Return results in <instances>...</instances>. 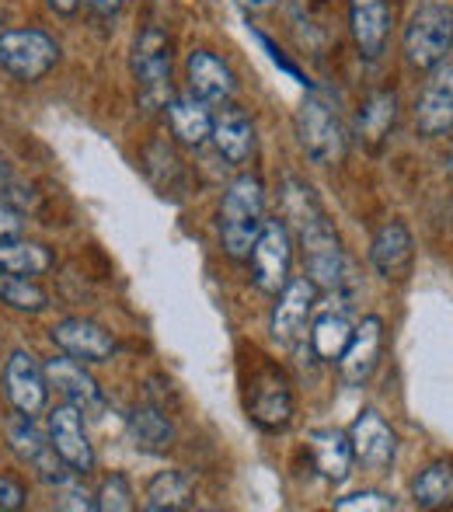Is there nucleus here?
<instances>
[{"label": "nucleus", "instance_id": "nucleus-1", "mask_svg": "<svg viewBox=\"0 0 453 512\" xmlns=\"http://www.w3.org/2000/svg\"><path fill=\"white\" fill-rule=\"evenodd\" d=\"M283 209H286V220L297 230L300 248H304L307 279H311L318 290H339L345 279V251H342V241H339V234H335L332 220H328L325 206L318 203L311 185L297 182V178H286Z\"/></svg>", "mask_w": 453, "mask_h": 512}, {"label": "nucleus", "instance_id": "nucleus-2", "mask_svg": "<svg viewBox=\"0 0 453 512\" xmlns=\"http://www.w3.org/2000/svg\"><path fill=\"white\" fill-rule=\"evenodd\" d=\"M265 223V185L255 175L230 182L220 206V241L230 258H248L258 230Z\"/></svg>", "mask_w": 453, "mask_h": 512}, {"label": "nucleus", "instance_id": "nucleus-3", "mask_svg": "<svg viewBox=\"0 0 453 512\" xmlns=\"http://www.w3.org/2000/svg\"><path fill=\"white\" fill-rule=\"evenodd\" d=\"M401 46H405V60L415 70H433L436 63H443L453 49V7L440 4V0L415 7Z\"/></svg>", "mask_w": 453, "mask_h": 512}, {"label": "nucleus", "instance_id": "nucleus-4", "mask_svg": "<svg viewBox=\"0 0 453 512\" xmlns=\"http://www.w3.org/2000/svg\"><path fill=\"white\" fill-rule=\"evenodd\" d=\"M133 77L140 105L147 112L168 108L171 102V39L157 25L143 28L133 46Z\"/></svg>", "mask_w": 453, "mask_h": 512}, {"label": "nucleus", "instance_id": "nucleus-5", "mask_svg": "<svg viewBox=\"0 0 453 512\" xmlns=\"http://www.w3.org/2000/svg\"><path fill=\"white\" fill-rule=\"evenodd\" d=\"M56 60H60V46L42 28H11V32H0V67L14 81H25V84L42 81L56 67Z\"/></svg>", "mask_w": 453, "mask_h": 512}, {"label": "nucleus", "instance_id": "nucleus-6", "mask_svg": "<svg viewBox=\"0 0 453 512\" xmlns=\"http://www.w3.org/2000/svg\"><path fill=\"white\" fill-rule=\"evenodd\" d=\"M297 140L304 147V154L321 168H332L349 150V136H345L339 115L332 105H325L321 98H307L297 108Z\"/></svg>", "mask_w": 453, "mask_h": 512}, {"label": "nucleus", "instance_id": "nucleus-7", "mask_svg": "<svg viewBox=\"0 0 453 512\" xmlns=\"http://www.w3.org/2000/svg\"><path fill=\"white\" fill-rule=\"evenodd\" d=\"M251 269H255V286L269 297H276L290 283L293 262V237L283 220H265L251 244Z\"/></svg>", "mask_w": 453, "mask_h": 512}, {"label": "nucleus", "instance_id": "nucleus-8", "mask_svg": "<svg viewBox=\"0 0 453 512\" xmlns=\"http://www.w3.org/2000/svg\"><path fill=\"white\" fill-rule=\"evenodd\" d=\"M7 443H11L14 457L32 467V471L39 474V481H46V485H60V481H67L70 474H74L60 460V453L53 450L49 432H42L39 425H35V415H21L18 411V415L7 422Z\"/></svg>", "mask_w": 453, "mask_h": 512}, {"label": "nucleus", "instance_id": "nucleus-9", "mask_svg": "<svg viewBox=\"0 0 453 512\" xmlns=\"http://www.w3.org/2000/svg\"><path fill=\"white\" fill-rule=\"evenodd\" d=\"M248 415L255 425L276 432L286 429L293 418V387L286 380L283 370L276 366H262V370L251 377V391H248Z\"/></svg>", "mask_w": 453, "mask_h": 512}, {"label": "nucleus", "instance_id": "nucleus-10", "mask_svg": "<svg viewBox=\"0 0 453 512\" xmlns=\"http://www.w3.org/2000/svg\"><path fill=\"white\" fill-rule=\"evenodd\" d=\"M49 443L74 474L95 471V446L84 432V411L77 405L67 401V405H56L49 411Z\"/></svg>", "mask_w": 453, "mask_h": 512}, {"label": "nucleus", "instance_id": "nucleus-11", "mask_svg": "<svg viewBox=\"0 0 453 512\" xmlns=\"http://www.w3.org/2000/svg\"><path fill=\"white\" fill-rule=\"evenodd\" d=\"M426 74L415 98V126L422 136H447L453 133V63H436Z\"/></svg>", "mask_w": 453, "mask_h": 512}, {"label": "nucleus", "instance_id": "nucleus-12", "mask_svg": "<svg viewBox=\"0 0 453 512\" xmlns=\"http://www.w3.org/2000/svg\"><path fill=\"white\" fill-rule=\"evenodd\" d=\"M4 391L7 401L14 405V411L21 415H39L49 405V380L46 370L35 363L32 352L14 349L4 363Z\"/></svg>", "mask_w": 453, "mask_h": 512}, {"label": "nucleus", "instance_id": "nucleus-13", "mask_svg": "<svg viewBox=\"0 0 453 512\" xmlns=\"http://www.w3.org/2000/svg\"><path fill=\"white\" fill-rule=\"evenodd\" d=\"M349 443H352V457L366 467L370 474H384L387 467L398 457V436H394L391 425L380 418V411L366 408L356 415L349 429Z\"/></svg>", "mask_w": 453, "mask_h": 512}, {"label": "nucleus", "instance_id": "nucleus-14", "mask_svg": "<svg viewBox=\"0 0 453 512\" xmlns=\"http://www.w3.org/2000/svg\"><path fill=\"white\" fill-rule=\"evenodd\" d=\"M318 286L311 279H290L283 290L276 293V307H272V335L283 345H297L307 335V317L318 304Z\"/></svg>", "mask_w": 453, "mask_h": 512}, {"label": "nucleus", "instance_id": "nucleus-15", "mask_svg": "<svg viewBox=\"0 0 453 512\" xmlns=\"http://www.w3.org/2000/svg\"><path fill=\"white\" fill-rule=\"evenodd\" d=\"M380 352H384V321L370 314L352 328L349 345H345L339 356V373L345 384L363 387L373 377V370H377Z\"/></svg>", "mask_w": 453, "mask_h": 512}, {"label": "nucleus", "instance_id": "nucleus-16", "mask_svg": "<svg viewBox=\"0 0 453 512\" xmlns=\"http://www.w3.org/2000/svg\"><path fill=\"white\" fill-rule=\"evenodd\" d=\"M49 335H53L56 349L81 359V363H109L115 356V338L88 317H67V321L53 324Z\"/></svg>", "mask_w": 453, "mask_h": 512}, {"label": "nucleus", "instance_id": "nucleus-17", "mask_svg": "<svg viewBox=\"0 0 453 512\" xmlns=\"http://www.w3.org/2000/svg\"><path fill=\"white\" fill-rule=\"evenodd\" d=\"M370 262L387 283H405L415 265V241L401 220H391L377 230L370 244Z\"/></svg>", "mask_w": 453, "mask_h": 512}, {"label": "nucleus", "instance_id": "nucleus-18", "mask_svg": "<svg viewBox=\"0 0 453 512\" xmlns=\"http://www.w3.org/2000/svg\"><path fill=\"white\" fill-rule=\"evenodd\" d=\"M189 91L206 105H227L237 91V81H234V70L220 60L217 53L210 49H192L189 53Z\"/></svg>", "mask_w": 453, "mask_h": 512}, {"label": "nucleus", "instance_id": "nucleus-19", "mask_svg": "<svg viewBox=\"0 0 453 512\" xmlns=\"http://www.w3.org/2000/svg\"><path fill=\"white\" fill-rule=\"evenodd\" d=\"M349 28L363 60H380L391 35V7L387 0H349Z\"/></svg>", "mask_w": 453, "mask_h": 512}, {"label": "nucleus", "instance_id": "nucleus-20", "mask_svg": "<svg viewBox=\"0 0 453 512\" xmlns=\"http://www.w3.org/2000/svg\"><path fill=\"white\" fill-rule=\"evenodd\" d=\"M46 380L49 387H56V391L63 394V398L70 401V405H77L81 411L88 408H102V387H98V380L91 377L88 370H84L81 359L67 356V352H60V356L46 359Z\"/></svg>", "mask_w": 453, "mask_h": 512}, {"label": "nucleus", "instance_id": "nucleus-21", "mask_svg": "<svg viewBox=\"0 0 453 512\" xmlns=\"http://www.w3.org/2000/svg\"><path fill=\"white\" fill-rule=\"evenodd\" d=\"M210 140L217 143L220 157L230 164H248V157L255 154V126L241 108H234L230 102L213 115Z\"/></svg>", "mask_w": 453, "mask_h": 512}, {"label": "nucleus", "instance_id": "nucleus-22", "mask_svg": "<svg viewBox=\"0 0 453 512\" xmlns=\"http://www.w3.org/2000/svg\"><path fill=\"white\" fill-rule=\"evenodd\" d=\"M307 439H311V453H314V464H318V471L325 474L328 481L342 485V481L349 478L352 464H356V457H352L349 432H342V429H314Z\"/></svg>", "mask_w": 453, "mask_h": 512}, {"label": "nucleus", "instance_id": "nucleus-23", "mask_svg": "<svg viewBox=\"0 0 453 512\" xmlns=\"http://www.w3.org/2000/svg\"><path fill=\"white\" fill-rule=\"evenodd\" d=\"M168 119H171V133L185 143V147H203L213 133V115L206 102H199L196 95H182L168 102Z\"/></svg>", "mask_w": 453, "mask_h": 512}, {"label": "nucleus", "instance_id": "nucleus-24", "mask_svg": "<svg viewBox=\"0 0 453 512\" xmlns=\"http://www.w3.org/2000/svg\"><path fill=\"white\" fill-rule=\"evenodd\" d=\"M56 265L53 251L39 241H18V237H4L0 241V272H14V276L39 279Z\"/></svg>", "mask_w": 453, "mask_h": 512}, {"label": "nucleus", "instance_id": "nucleus-25", "mask_svg": "<svg viewBox=\"0 0 453 512\" xmlns=\"http://www.w3.org/2000/svg\"><path fill=\"white\" fill-rule=\"evenodd\" d=\"M196 502V481L185 471H161L147 485V512H182Z\"/></svg>", "mask_w": 453, "mask_h": 512}, {"label": "nucleus", "instance_id": "nucleus-26", "mask_svg": "<svg viewBox=\"0 0 453 512\" xmlns=\"http://www.w3.org/2000/svg\"><path fill=\"white\" fill-rule=\"evenodd\" d=\"M412 499L419 509H453V460H436L415 478Z\"/></svg>", "mask_w": 453, "mask_h": 512}, {"label": "nucleus", "instance_id": "nucleus-27", "mask_svg": "<svg viewBox=\"0 0 453 512\" xmlns=\"http://www.w3.org/2000/svg\"><path fill=\"white\" fill-rule=\"evenodd\" d=\"M129 432H133L136 446H143V450H150V453H164L175 443V425H171L168 415L154 405H143L129 415Z\"/></svg>", "mask_w": 453, "mask_h": 512}, {"label": "nucleus", "instance_id": "nucleus-28", "mask_svg": "<svg viewBox=\"0 0 453 512\" xmlns=\"http://www.w3.org/2000/svg\"><path fill=\"white\" fill-rule=\"evenodd\" d=\"M349 338H352L349 317L345 314H321L318 321H314L307 342H311V352L321 359V363H335V359L342 356L345 345H349Z\"/></svg>", "mask_w": 453, "mask_h": 512}, {"label": "nucleus", "instance_id": "nucleus-29", "mask_svg": "<svg viewBox=\"0 0 453 512\" xmlns=\"http://www.w3.org/2000/svg\"><path fill=\"white\" fill-rule=\"evenodd\" d=\"M394 122H398V95L394 91H377L359 112V133L370 143H380L394 129Z\"/></svg>", "mask_w": 453, "mask_h": 512}, {"label": "nucleus", "instance_id": "nucleus-30", "mask_svg": "<svg viewBox=\"0 0 453 512\" xmlns=\"http://www.w3.org/2000/svg\"><path fill=\"white\" fill-rule=\"evenodd\" d=\"M0 304L21 310V314H39L49 307V297L35 279L14 276V272H0Z\"/></svg>", "mask_w": 453, "mask_h": 512}, {"label": "nucleus", "instance_id": "nucleus-31", "mask_svg": "<svg viewBox=\"0 0 453 512\" xmlns=\"http://www.w3.org/2000/svg\"><path fill=\"white\" fill-rule=\"evenodd\" d=\"M136 495L133 488H129V478L126 474H109V478L102 481V488L95 492V509L102 512H129L136 506Z\"/></svg>", "mask_w": 453, "mask_h": 512}, {"label": "nucleus", "instance_id": "nucleus-32", "mask_svg": "<svg viewBox=\"0 0 453 512\" xmlns=\"http://www.w3.org/2000/svg\"><path fill=\"white\" fill-rule=\"evenodd\" d=\"M339 512H363V509H373V512H387L394 509V499L384 492H356V495H345V499L335 502Z\"/></svg>", "mask_w": 453, "mask_h": 512}, {"label": "nucleus", "instance_id": "nucleus-33", "mask_svg": "<svg viewBox=\"0 0 453 512\" xmlns=\"http://www.w3.org/2000/svg\"><path fill=\"white\" fill-rule=\"evenodd\" d=\"M74 478H81V474H70L67 481L56 485V506L60 509H95V495L84 492Z\"/></svg>", "mask_w": 453, "mask_h": 512}, {"label": "nucleus", "instance_id": "nucleus-34", "mask_svg": "<svg viewBox=\"0 0 453 512\" xmlns=\"http://www.w3.org/2000/svg\"><path fill=\"white\" fill-rule=\"evenodd\" d=\"M25 485H21L18 478H11V474H0V509L4 512H14L25 506Z\"/></svg>", "mask_w": 453, "mask_h": 512}, {"label": "nucleus", "instance_id": "nucleus-35", "mask_svg": "<svg viewBox=\"0 0 453 512\" xmlns=\"http://www.w3.org/2000/svg\"><path fill=\"white\" fill-rule=\"evenodd\" d=\"M21 223H25V220H21L18 209L7 203V199H0V241H4V237H18Z\"/></svg>", "mask_w": 453, "mask_h": 512}, {"label": "nucleus", "instance_id": "nucleus-36", "mask_svg": "<svg viewBox=\"0 0 453 512\" xmlns=\"http://www.w3.org/2000/svg\"><path fill=\"white\" fill-rule=\"evenodd\" d=\"M258 42H262V46H265V53H269V56H272V63H276V67H279V70H286V74H290V77H293V81L307 84V77H304V74H300V70H297V67H293V63H290V60H286V56H283V53H279V49H276V46H272V39H265V35H258Z\"/></svg>", "mask_w": 453, "mask_h": 512}, {"label": "nucleus", "instance_id": "nucleus-37", "mask_svg": "<svg viewBox=\"0 0 453 512\" xmlns=\"http://www.w3.org/2000/svg\"><path fill=\"white\" fill-rule=\"evenodd\" d=\"M122 4H126V0H88V7L98 18H115V14L122 11Z\"/></svg>", "mask_w": 453, "mask_h": 512}, {"label": "nucleus", "instance_id": "nucleus-38", "mask_svg": "<svg viewBox=\"0 0 453 512\" xmlns=\"http://www.w3.org/2000/svg\"><path fill=\"white\" fill-rule=\"evenodd\" d=\"M49 7H53L56 14H63V18H70V14H77V7H81V0H46Z\"/></svg>", "mask_w": 453, "mask_h": 512}, {"label": "nucleus", "instance_id": "nucleus-39", "mask_svg": "<svg viewBox=\"0 0 453 512\" xmlns=\"http://www.w3.org/2000/svg\"><path fill=\"white\" fill-rule=\"evenodd\" d=\"M241 4H248V7H269L272 0H241Z\"/></svg>", "mask_w": 453, "mask_h": 512}, {"label": "nucleus", "instance_id": "nucleus-40", "mask_svg": "<svg viewBox=\"0 0 453 512\" xmlns=\"http://www.w3.org/2000/svg\"><path fill=\"white\" fill-rule=\"evenodd\" d=\"M4 182H7V168L0 164V185H4Z\"/></svg>", "mask_w": 453, "mask_h": 512}, {"label": "nucleus", "instance_id": "nucleus-41", "mask_svg": "<svg viewBox=\"0 0 453 512\" xmlns=\"http://www.w3.org/2000/svg\"><path fill=\"white\" fill-rule=\"evenodd\" d=\"M450 171H453V154H450Z\"/></svg>", "mask_w": 453, "mask_h": 512}]
</instances>
